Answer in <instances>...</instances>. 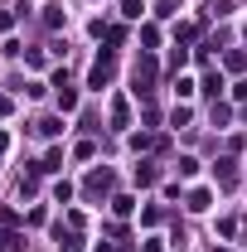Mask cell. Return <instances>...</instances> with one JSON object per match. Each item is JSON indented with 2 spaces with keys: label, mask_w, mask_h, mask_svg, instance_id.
Listing matches in <instances>:
<instances>
[{
  "label": "cell",
  "mask_w": 247,
  "mask_h": 252,
  "mask_svg": "<svg viewBox=\"0 0 247 252\" xmlns=\"http://www.w3.org/2000/svg\"><path fill=\"white\" fill-rule=\"evenodd\" d=\"M151 83H155V63L146 59L141 68H136V93H151Z\"/></svg>",
  "instance_id": "6da1fadb"
},
{
  "label": "cell",
  "mask_w": 247,
  "mask_h": 252,
  "mask_svg": "<svg viewBox=\"0 0 247 252\" xmlns=\"http://www.w3.org/2000/svg\"><path fill=\"white\" fill-rule=\"evenodd\" d=\"M102 83H112V59H97L93 68V88H102Z\"/></svg>",
  "instance_id": "7a4b0ae2"
}]
</instances>
